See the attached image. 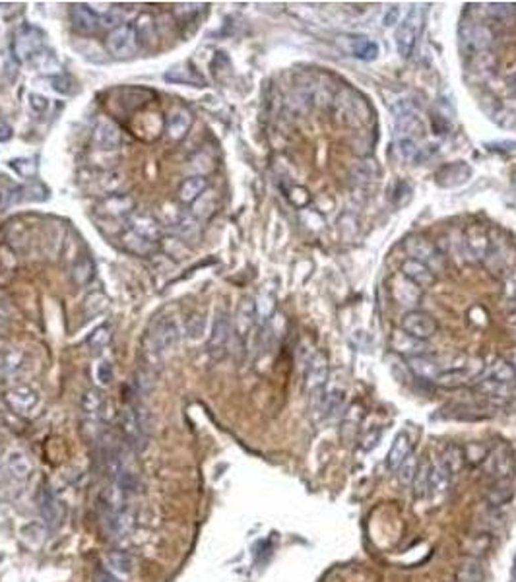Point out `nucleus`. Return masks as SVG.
I'll return each instance as SVG.
<instances>
[{"label": "nucleus", "instance_id": "8", "mask_svg": "<svg viewBox=\"0 0 516 582\" xmlns=\"http://www.w3.org/2000/svg\"><path fill=\"white\" fill-rule=\"evenodd\" d=\"M138 49H140V43L136 39L132 23H122L107 35V51L113 58H118V61L132 58L138 53Z\"/></svg>", "mask_w": 516, "mask_h": 582}, {"label": "nucleus", "instance_id": "21", "mask_svg": "<svg viewBox=\"0 0 516 582\" xmlns=\"http://www.w3.org/2000/svg\"><path fill=\"white\" fill-rule=\"evenodd\" d=\"M470 177H472V169H470L466 163H449V165H444L442 169L437 171V183L441 184V186H444V188H451V186H460V184H464Z\"/></svg>", "mask_w": 516, "mask_h": 582}, {"label": "nucleus", "instance_id": "45", "mask_svg": "<svg viewBox=\"0 0 516 582\" xmlns=\"http://www.w3.org/2000/svg\"><path fill=\"white\" fill-rule=\"evenodd\" d=\"M51 87L56 94H61V96H72L76 91V82L70 76L58 74L51 78Z\"/></svg>", "mask_w": 516, "mask_h": 582}, {"label": "nucleus", "instance_id": "26", "mask_svg": "<svg viewBox=\"0 0 516 582\" xmlns=\"http://www.w3.org/2000/svg\"><path fill=\"white\" fill-rule=\"evenodd\" d=\"M487 470L497 479H510V474L515 470V460L505 449H495L487 458Z\"/></svg>", "mask_w": 516, "mask_h": 582}, {"label": "nucleus", "instance_id": "41", "mask_svg": "<svg viewBox=\"0 0 516 582\" xmlns=\"http://www.w3.org/2000/svg\"><path fill=\"white\" fill-rule=\"evenodd\" d=\"M515 495V489H513V482L510 479H497L495 485L489 489V503L493 505H505L506 501H510Z\"/></svg>", "mask_w": 516, "mask_h": 582}, {"label": "nucleus", "instance_id": "34", "mask_svg": "<svg viewBox=\"0 0 516 582\" xmlns=\"http://www.w3.org/2000/svg\"><path fill=\"white\" fill-rule=\"evenodd\" d=\"M206 188H208V181H206L204 177H191V179H186L183 184H181V188H179V200L183 202V204H193V202H196L202 194L206 193Z\"/></svg>", "mask_w": 516, "mask_h": 582}, {"label": "nucleus", "instance_id": "2", "mask_svg": "<svg viewBox=\"0 0 516 582\" xmlns=\"http://www.w3.org/2000/svg\"><path fill=\"white\" fill-rule=\"evenodd\" d=\"M120 431L125 435V441L134 451H144L150 439V420L148 411L140 404H130L120 413Z\"/></svg>", "mask_w": 516, "mask_h": 582}, {"label": "nucleus", "instance_id": "48", "mask_svg": "<svg viewBox=\"0 0 516 582\" xmlns=\"http://www.w3.org/2000/svg\"><path fill=\"white\" fill-rule=\"evenodd\" d=\"M107 307V297L103 295V293H99V291H96L92 297H87L86 301V314L89 316H96V314H99L103 309Z\"/></svg>", "mask_w": 516, "mask_h": 582}, {"label": "nucleus", "instance_id": "53", "mask_svg": "<svg viewBox=\"0 0 516 582\" xmlns=\"http://www.w3.org/2000/svg\"><path fill=\"white\" fill-rule=\"evenodd\" d=\"M12 134H14V130H12L10 125H8L6 120L0 119V144H4V142L10 140Z\"/></svg>", "mask_w": 516, "mask_h": 582}, {"label": "nucleus", "instance_id": "23", "mask_svg": "<svg viewBox=\"0 0 516 582\" xmlns=\"http://www.w3.org/2000/svg\"><path fill=\"white\" fill-rule=\"evenodd\" d=\"M491 30L482 23H472L470 28L462 30V43L468 47V51H485L491 45Z\"/></svg>", "mask_w": 516, "mask_h": 582}, {"label": "nucleus", "instance_id": "43", "mask_svg": "<svg viewBox=\"0 0 516 582\" xmlns=\"http://www.w3.org/2000/svg\"><path fill=\"white\" fill-rule=\"evenodd\" d=\"M429 470L431 464L425 462L421 464L416 472V477H413V493L418 499H423V497L429 495Z\"/></svg>", "mask_w": 516, "mask_h": 582}, {"label": "nucleus", "instance_id": "9", "mask_svg": "<svg viewBox=\"0 0 516 582\" xmlns=\"http://www.w3.org/2000/svg\"><path fill=\"white\" fill-rule=\"evenodd\" d=\"M328 357L324 352H316L311 357L309 365H307V375H305V385H307V392L311 394L312 400H321L324 388L328 385Z\"/></svg>", "mask_w": 516, "mask_h": 582}, {"label": "nucleus", "instance_id": "33", "mask_svg": "<svg viewBox=\"0 0 516 582\" xmlns=\"http://www.w3.org/2000/svg\"><path fill=\"white\" fill-rule=\"evenodd\" d=\"M392 345H394L396 352L409 356V359H411V357H420L425 354V345H423V342L411 338V336L406 334L404 330H402V332H394V336H392Z\"/></svg>", "mask_w": 516, "mask_h": 582}, {"label": "nucleus", "instance_id": "31", "mask_svg": "<svg viewBox=\"0 0 516 582\" xmlns=\"http://www.w3.org/2000/svg\"><path fill=\"white\" fill-rule=\"evenodd\" d=\"M132 28H134V33H136V39H138L140 47H150V45H153V41L158 39L155 20H153V16H150V14H140V16L134 20Z\"/></svg>", "mask_w": 516, "mask_h": 582}, {"label": "nucleus", "instance_id": "39", "mask_svg": "<svg viewBox=\"0 0 516 582\" xmlns=\"http://www.w3.org/2000/svg\"><path fill=\"white\" fill-rule=\"evenodd\" d=\"M122 245H125V248H129L130 252L140 255V257L150 255L151 250L155 248V243H151V241H148V239L136 235V233H134V231H130V229H127V233L122 235Z\"/></svg>", "mask_w": 516, "mask_h": 582}, {"label": "nucleus", "instance_id": "7", "mask_svg": "<svg viewBox=\"0 0 516 582\" xmlns=\"http://www.w3.org/2000/svg\"><path fill=\"white\" fill-rule=\"evenodd\" d=\"M394 132H396V142L398 140H418L420 132L423 130L421 117L418 107L411 101H398L394 107Z\"/></svg>", "mask_w": 516, "mask_h": 582}, {"label": "nucleus", "instance_id": "30", "mask_svg": "<svg viewBox=\"0 0 516 582\" xmlns=\"http://www.w3.org/2000/svg\"><path fill=\"white\" fill-rule=\"evenodd\" d=\"M132 200L129 196H122V194H111L107 196L101 204H99V212L105 214L109 217H122L130 214L132 210Z\"/></svg>", "mask_w": 516, "mask_h": 582}, {"label": "nucleus", "instance_id": "40", "mask_svg": "<svg viewBox=\"0 0 516 582\" xmlns=\"http://www.w3.org/2000/svg\"><path fill=\"white\" fill-rule=\"evenodd\" d=\"M466 247H468V252L475 257V259H484L485 252H487V247H489V241H487V235H485L482 229H472L466 237Z\"/></svg>", "mask_w": 516, "mask_h": 582}, {"label": "nucleus", "instance_id": "18", "mask_svg": "<svg viewBox=\"0 0 516 582\" xmlns=\"http://www.w3.org/2000/svg\"><path fill=\"white\" fill-rule=\"evenodd\" d=\"M257 303L252 301L250 297H247V299H243V301L239 303L235 321H233V332H235L239 342H245V340H247V336L250 334L252 326L257 323Z\"/></svg>", "mask_w": 516, "mask_h": 582}, {"label": "nucleus", "instance_id": "19", "mask_svg": "<svg viewBox=\"0 0 516 582\" xmlns=\"http://www.w3.org/2000/svg\"><path fill=\"white\" fill-rule=\"evenodd\" d=\"M344 402L345 387L344 385H340V382H336V380H332V382H330V388H324L323 396H321V400H319L316 404L321 406V411L324 413V418L332 420V418H336V416L342 411Z\"/></svg>", "mask_w": 516, "mask_h": 582}, {"label": "nucleus", "instance_id": "24", "mask_svg": "<svg viewBox=\"0 0 516 582\" xmlns=\"http://www.w3.org/2000/svg\"><path fill=\"white\" fill-rule=\"evenodd\" d=\"M411 456V441L406 433H398L392 441V446L388 451L387 456V468L390 472H396L400 470V466L408 460Z\"/></svg>", "mask_w": 516, "mask_h": 582}, {"label": "nucleus", "instance_id": "10", "mask_svg": "<svg viewBox=\"0 0 516 582\" xmlns=\"http://www.w3.org/2000/svg\"><path fill=\"white\" fill-rule=\"evenodd\" d=\"M482 371H484V365L477 359H472L470 363H464V365L441 369L439 375L435 377V382L444 388L462 387V385L470 382V380H475L482 375Z\"/></svg>", "mask_w": 516, "mask_h": 582}, {"label": "nucleus", "instance_id": "4", "mask_svg": "<svg viewBox=\"0 0 516 582\" xmlns=\"http://www.w3.org/2000/svg\"><path fill=\"white\" fill-rule=\"evenodd\" d=\"M45 33L32 23H22L16 33H14V41H12V53L14 58L22 65L32 63L33 58H37L39 53L43 51Z\"/></svg>", "mask_w": 516, "mask_h": 582}, {"label": "nucleus", "instance_id": "13", "mask_svg": "<svg viewBox=\"0 0 516 582\" xmlns=\"http://www.w3.org/2000/svg\"><path fill=\"white\" fill-rule=\"evenodd\" d=\"M6 404L14 413L30 418L39 408V394L32 387H14L6 392Z\"/></svg>", "mask_w": 516, "mask_h": 582}, {"label": "nucleus", "instance_id": "25", "mask_svg": "<svg viewBox=\"0 0 516 582\" xmlns=\"http://www.w3.org/2000/svg\"><path fill=\"white\" fill-rule=\"evenodd\" d=\"M129 229L130 231H134L136 235L151 241V243H158V241L162 239V227H160V224L151 216H146V214H134V216H130Z\"/></svg>", "mask_w": 516, "mask_h": 582}, {"label": "nucleus", "instance_id": "14", "mask_svg": "<svg viewBox=\"0 0 516 582\" xmlns=\"http://www.w3.org/2000/svg\"><path fill=\"white\" fill-rule=\"evenodd\" d=\"M404 247H406V250H408V255L411 259L427 264L431 270H433V266H442L441 252H439V250L435 248V245L429 243L427 239L413 235V237L406 239Z\"/></svg>", "mask_w": 516, "mask_h": 582}, {"label": "nucleus", "instance_id": "37", "mask_svg": "<svg viewBox=\"0 0 516 582\" xmlns=\"http://www.w3.org/2000/svg\"><path fill=\"white\" fill-rule=\"evenodd\" d=\"M105 563L107 567L113 572H118V574H129L134 569V557L130 555L129 551L122 550H115L109 551L105 555Z\"/></svg>", "mask_w": 516, "mask_h": 582}, {"label": "nucleus", "instance_id": "50", "mask_svg": "<svg viewBox=\"0 0 516 582\" xmlns=\"http://www.w3.org/2000/svg\"><path fill=\"white\" fill-rule=\"evenodd\" d=\"M400 468H404V470H402V474H400V482H402L404 485L411 484V482H413V477H416V472H418V468H416V460L409 456L408 460L402 464Z\"/></svg>", "mask_w": 516, "mask_h": 582}, {"label": "nucleus", "instance_id": "22", "mask_svg": "<svg viewBox=\"0 0 516 582\" xmlns=\"http://www.w3.org/2000/svg\"><path fill=\"white\" fill-rule=\"evenodd\" d=\"M402 274L408 278V280H411L418 288H429V285H433L435 283V272L427 266V264H423V262H420V260H413V259H408L404 260V264H402Z\"/></svg>", "mask_w": 516, "mask_h": 582}, {"label": "nucleus", "instance_id": "6", "mask_svg": "<svg viewBox=\"0 0 516 582\" xmlns=\"http://www.w3.org/2000/svg\"><path fill=\"white\" fill-rule=\"evenodd\" d=\"M421 32H423V8L413 6L408 12V16L398 23V30H396V47L404 58L413 54Z\"/></svg>", "mask_w": 516, "mask_h": 582}, {"label": "nucleus", "instance_id": "46", "mask_svg": "<svg viewBox=\"0 0 516 582\" xmlns=\"http://www.w3.org/2000/svg\"><path fill=\"white\" fill-rule=\"evenodd\" d=\"M109 332H111L109 326H99V328H96V330L92 332V336L87 338V345H89L92 349H96V352L103 349V347L109 344V340H111V334H109Z\"/></svg>", "mask_w": 516, "mask_h": 582}, {"label": "nucleus", "instance_id": "51", "mask_svg": "<svg viewBox=\"0 0 516 582\" xmlns=\"http://www.w3.org/2000/svg\"><path fill=\"white\" fill-rule=\"evenodd\" d=\"M10 167L16 169L18 175H22V177H30V175L35 173V165H33L32 160H22V158L20 160H12Z\"/></svg>", "mask_w": 516, "mask_h": 582}, {"label": "nucleus", "instance_id": "36", "mask_svg": "<svg viewBox=\"0 0 516 582\" xmlns=\"http://www.w3.org/2000/svg\"><path fill=\"white\" fill-rule=\"evenodd\" d=\"M439 462L449 470V474L456 475L464 468V464H466V454H464V451L460 446L449 444V446L442 449L441 460H439Z\"/></svg>", "mask_w": 516, "mask_h": 582}, {"label": "nucleus", "instance_id": "16", "mask_svg": "<svg viewBox=\"0 0 516 582\" xmlns=\"http://www.w3.org/2000/svg\"><path fill=\"white\" fill-rule=\"evenodd\" d=\"M4 470L14 484H28L33 474L30 456L22 451H10L4 456Z\"/></svg>", "mask_w": 516, "mask_h": 582}, {"label": "nucleus", "instance_id": "47", "mask_svg": "<svg viewBox=\"0 0 516 582\" xmlns=\"http://www.w3.org/2000/svg\"><path fill=\"white\" fill-rule=\"evenodd\" d=\"M99 184H101V188H103L107 194L117 193L118 186L122 184V173H117V171L105 173V175L99 179Z\"/></svg>", "mask_w": 516, "mask_h": 582}, {"label": "nucleus", "instance_id": "27", "mask_svg": "<svg viewBox=\"0 0 516 582\" xmlns=\"http://www.w3.org/2000/svg\"><path fill=\"white\" fill-rule=\"evenodd\" d=\"M8 200L6 204H18V202H41L47 198V188H45L41 183H35L33 181L32 184H23V186H16L10 194H6Z\"/></svg>", "mask_w": 516, "mask_h": 582}, {"label": "nucleus", "instance_id": "52", "mask_svg": "<svg viewBox=\"0 0 516 582\" xmlns=\"http://www.w3.org/2000/svg\"><path fill=\"white\" fill-rule=\"evenodd\" d=\"M97 380L101 385H109L113 380V365L109 361H103V363L97 365Z\"/></svg>", "mask_w": 516, "mask_h": 582}, {"label": "nucleus", "instance_id": "42", "mask_svg": "<svg viewBox=\"0 0 516 582\" xmlns=\"http://www.w3.org/2000/svg\"><path fill=\"white\" fill-rule=\"evenodd\" d=\"M41 515L47 522H58V503H56V497L53 495V491L49 487H43L41 491Z\"/></svg>", "mask_w": 516, "mask_h": 582}, {"label": "nucleus", "instance_id": "20", "mask_svg": "<svg viewBox=\"0 0 516 582\" xmlns=\"http://www.w3.org/2000/svg\"><path fill=\"white\" fill-rule=\"evenodd\" d=\"M340 43L347 53H352L359 61H375L378 56V45L365 35H345L340 37Z\"/></svg>", "mask_w": 516, "mask_h": 582}, {"label": "nucleus", "instance_id": "35", "mask_svg": "<svg viewBox=\"0 0 516 582\" xmlns=\"http://www.w3.org/2000/svg\"><path fill=\"white\" fill-rule=\"evenodd\" d=\"M485 581V571L484 565L477 559L462 561L456 569V582H484Z\"/></svg>", "mask_w": 516, "mask_h": 582}, {"label": "nucleus", "instance_id": "17", "mask_svg": "<svg viewBox=\"0 0 516 582\" xmlns=\"http://www.w3.org/2000/svg\"><path fill=\"white\" fill-rule=\"evenodd\" d=\"M94 144H96L97 150H117L118 146L122 144V132L113 120L99 119L96 129H94Z\"/></svg>", "mask_w": 516, "mask_h": 582}, {"label": "nucleus", "instance_id": "12", "mask_svg": "<svg viewBox=\"0 0 516 582\" xmlns=\"http://www.w3.org/2000/svg\"><path fill=\"white\" fill-rule=\"evenodd\" d=\"M231 332H233V323L231 316L227 314V311H217L214 321V328H212V336L208 342V352L210 356L215 359H222L226 356L227 345L231 340Z\"/></svg>", "mask_w": 516, "mask_h": 582}, {"label": "nucleus", "instance_id": "15", "mask_svg": "<svg viewBox=\"0 0 516 582\" xmlns=\"http://www.w3.org/2000/svg\"><path fill=\"white\" fill-rule=\"evenodd\" d=\"M390 293L402 307H409L413 311V307H418L421 301V288H418L411 280H408L404 274L394 276L390 281Z\"/></svg>", "mask_w": 516, "mask_h": 582}, {"label": "nucleus", "instance_id": "28", "mask_svg": "<svg viewBox=\"0 0 516 582\" xmlns=\"http://www.w3.org/2000/svg\"><path fill=\"white\" fill-rule=\"evenodd\" d=\"M193 125V115L186 109H175L167 120V132L171 140H183Z\"/></svg>", "mask_w": 516, "mask_h": 582}, {"label": "nucleus", "instance_id": "32", "mask_svg": "<svg viewBox=\"0 0 516 582\" xmlns=\"http://www.w3.org/2000/svg\"><path fill=\"white\" fill-rule=\"evenodd\" d=\"M163 78L171 84H184V86H194V87H202L204 86V80L202 76L198 74L196 70L193 68H184V66H175L171 70H167Z\"/></svg>", "mask_w": 516, "mask_h": 582}, {"label": "nucleus", "instance_id": "11", "mask_svg": "<svg viewBox=\"0 0 516 582\" xmlns=\"http://www.w3.org/2000/svg\"><path fill=\"white\" fill-rule=\"evenodd\" d=\"M400 326H402V330L406 334L416 338V340H421V342H425V340H429V338L437 334L435 319L429 313H423V311H418V309L408 311V313L404 314Z\"/></svg>", "mask_w": 516, "mask_h": 582}, {"label": "nucleus", "instance_id": "49", "mask_svg": "<svg viewBox=\"0 0 516 582\" xmlns=\"http://www.w3.org/2000/svg\"><path fill=\"white\" fill-rule=\"evenodd\" d=\"M28 103H30V109H32L35 115H43V113H47V109H49V99L45 96H41V94H30Z\"/></svg>", "mask_w": 516, "mask_h": 582}, {"label": "nucleus", "instance_id": "5", "mask_svg": "<svg viewBox=\"0 0 516 582\" xmlns=\"http://www.w3.org/2000/svg\"><path fill=\"white\" fill-rule=\"evenodd\" d=\"M70 22L74 25L76 32L84 33V35H94V33L101 32L105 28L115 30L118 25H122L120 18L115 14H99V12L92 10L86 4H72Z\"/></svg>", "mask_w": 516, "mask_h": 582}, {"label": "nucleus", "instance_id": "38", "mask_svg": "<svg viewBox=\"0 0 516 582\" xmlns=\"http://www.w3.org/2000/svg\"><path fill=\"white\" fill-rule=\"evenodd\" d=\"M96 276V264L89 257H82L76 260L74 268H72V280L76 285H87Z\"/></svg>", "mask_w": 516, "mask_h": 582}, {"label": "nucleus", "instance_id": "55", "mask_svg": "<svg viewBox=\"0 0 516 582\" xmlns=\"http://www.w3.org/2000/svg\"><path fill=\"white\" fill-rule=\"evenodd\" d=\"M396 18H398V8H392V10H388L387 18H385V25H392V23L396 22Z\"/></svg>", "mask_w": 516, "mask_h": 582}, {"label": "nucleus", "instance_id": "56", "mask_svg": "<svg viewBox=\"0 0 516 582\" xmlns=\"http://www.w3.org/2000/svg\"><path fill=\"white\" fill-rule=\"evenodd\" d=\"M510 576H513V582H516V553H515V561H513V572H510Z\"/></svg>", "mask_w": 516, "mask_h": 582}, {"label": "nucleus", "instance_id": "44", "mask_svg": "<svg viewBox=\"0 0 516 582\" xmlns=\"http://www.w3.org/2000/svg\"><path fill=\"white\" fill-rule=\"evenodd\" d=\"M22 365V356L18 352H2L0 354V373L2 375H12Z\"/></svg>", "mask_w": 516, "mask_h": 582}, {"label": "nucleus", "instance_id": "29", "mask_svg": "<svg viewBox=\"0 0 516 582\" xmlns=\"http://www.w3.org/2000/svg\"><path fill=\"white\" fill-rule=\"evenodd\" d=\"M451 479H452V475L449 474V470H447L441 462L431 464L429 495L439 497V499H441V497L449 491V487H451Z\"/></svg>", "mask_w": 516, "mask_h": 582}, {"label": "nucleus", "instance_id": "54", "mask_svg": "<svg viewBox=\"0 0 516 582\" xmlns=\"http://www.w3.org/2000/svg\"><path fill=\"white\" fill-rule=\"evenodd\" d=\"M96 581L97 582H118V579H115V576L107 571H99L96 574Z\"/></svg>", "mask_w": 516, "mask_h": 582}, {"label": "nucleus", "instance_id": "3", "mask_svg": "<svg viewBox=\"0 0 516 582\" xmlns=\"http://www.w3.org/2000/svg\"><path fill=\"white\" fill-rule=\"evenodd\" d=\"M516 385V369L506 359H497L484 375L475 378V388L485 396H505Z\"/></svg>", "mask_w": 516, "mask_h": 582}, {"label": "nucleus", "instance_id": "1", "mask_svg": "<svg viewBox=\"0 0 516 582\" xmlns=\"http://www.w3.org/2000/svg\"><path fill=\"white\" fill-rule=\"evenodd\" d=\"M179 342V326L171 316H160L155 323H151L150 330L144 340V359L146 365H160L163 357L171 352Z\"/></svg>", "mask_w": 516, "mask_h": 582}]
</instances>
